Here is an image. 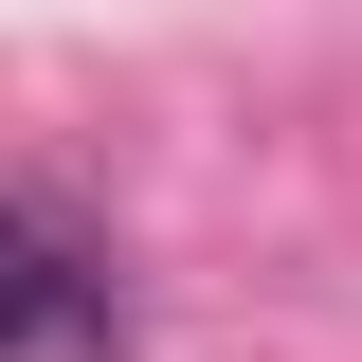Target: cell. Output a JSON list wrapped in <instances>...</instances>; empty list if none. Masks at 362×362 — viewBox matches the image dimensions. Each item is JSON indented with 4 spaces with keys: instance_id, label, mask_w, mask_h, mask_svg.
Here are the masks:
<instances>
[{
    "instance_id": "6da1fadb",
    "label": "cell",
    "mask_w": 362,
    "mask_h": 362,
    "mask_svg": "<svg viewBox=\"0 0 362 362\" xmlns=\"http://www.w3.org/2000/svg\"><path fill=\"white\" fill-rule=\"evenodd\" d=\"M0 362H127V290L37 199H0Z\"/></svg>"
}]
</instances>
